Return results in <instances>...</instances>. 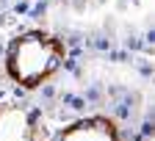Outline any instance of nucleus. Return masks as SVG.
Masks as SVG:
<instances>
[{
    "mask_svg": "<svg viewBox=\"0 0 155 141\" xmlns=\"http://www.w3.org/2000/svg\"><path fill=\"white\" fill-rule=\"evenodd\" d=\"M61 64H64V44L42 31L17 36L6 53V72L25 89L42 86L58 72Z\"/></svg>",
    "mask_w": 155,
    "mask_h": 141,
    "instance_id": "f257e3e1",
    "label": "nucleus"
},
{
    "mask_svg": "<svg viewBox=\"0 0 155 141\" xmlns=\"http://www.w3.org/2000/svg\"><path fill=\"white\" fill-rule=\"evenodd\" d=\"M50 141H122V136L108 116H86L58 130Z\"/></svg>",
    "mask_w": 155,
    "mask_h": 141,
    "instance_id": "f03ea898",
    "label": "nucleus"
},
{
    "mask_svg": "<svg viewBox=\"0 0 155 141\" xmlns=\"http://www.w3.org/2000/svg\"><path fill=\"white\" fill-rule=\"evenodd\" d=\"M0 141H33V119L19 105H0Z\"/></svg>",
    "mask_w": 155,
    "mask_h": 141,
    "instance_id": "7ed1b4c3",
    "label": "nucleus"
}]
</instances>
